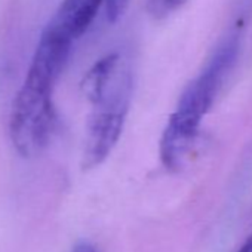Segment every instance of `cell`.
Returning a JSON list of instances; mask_svg holds the SVG:
<instances>
[{"mask_svg": "<svg viewBox=\"0 0 252 252\" xmlns=\"http://www.w3.org/2000/svg\"><path fill=\"white\" fill-rule=\"evenodd\" d=\"M73 43L43 30L26 79L14 99L9 137L15 150L32 158L49 143L55 128L54 89L70 57Z\"/></svg>", "mask_w": 252, "mask_h": 252, "instance_id": "1", "label": "cell"}, {"mask_svg": "<svg viewBox=\"0 0 252 252\" xmlns=\"http://www.w3.org/2000/svg\"><path fill=\"white\" fill-rule=\"evenodd\" d=\"M239 36L225 39L187 85L160 137L159 156L168 171L184 169L194 155L203 119L212 110L239 55Z\"/></svg>", "mask_w": 252, "mask_h": 252, "instance_id": "2", "label": "cell"}, {"mask_svg": "<svg viewBox=\"0 0 252 252\" xmlns=\"http://www.w3.org/2000/svg\"><path fill=\"white\" fill-rule=\"evenodd\" d=\"M131 71L120 58L105 77L85 94L92 104L88 119L82 168L101 165L113 152L123 132L131 104Z\"/></svg>", "mask_w": 252, "mask_h": 252, "instance_id": "3", "label": "cell"}, {"mask_svg": "<svg viewBox=\"0 0 252 252\" xmlns=\"http://www.w3.org/2000/svg\"><path fill=\"white\" fill-rule=\"evenodd\" d=\"M105 2L107 0H63L45 29L74 43L89 29Z\"/></svg>", "mask_w": 252, "mask_h": 252, "instance_id": "4", "label": "cell"}, {"mask_svg": "<svg viewBox=\"0 0 252 252\" xmlns=\"http://www.w3.org/2000/svg\"><path fill=\"white\" fill-rule=\"evenodd\" d=\"M129 0H107L105 2V14H107V21L116 23L128 8Z\"/></svg>", "mask_w": 252, "mask_h": 252, "instance_id": "5", "label": "cell"}, {"mask_svg": "<svg viewBox=\"0 0 252 252\" xmlns=\"http://www.w3.org/2000/svg\"><path fill=\"white\" fill-rule=\"evenodd\" d=\"M71 252H99V251L89 242H80L73 248Z\"/></svg>", "mask_w": 252, "mask_h": 252, "instance_id": "6", "label": "cell"}, {"mask_svg": "<svg viewBox=\"0 0 252 252\" xmlns=\"http://www.w3.org/2000/svg\"><path fill=\"white\" fill-rule=\"evenodd\" d=\"M236 252H252V233L249 234V237L243 242V245Z\"/></svg>", "mask_w": 252, "mask_h": 252, "instance_id": "7", "label": "cell"}]
</instances>
